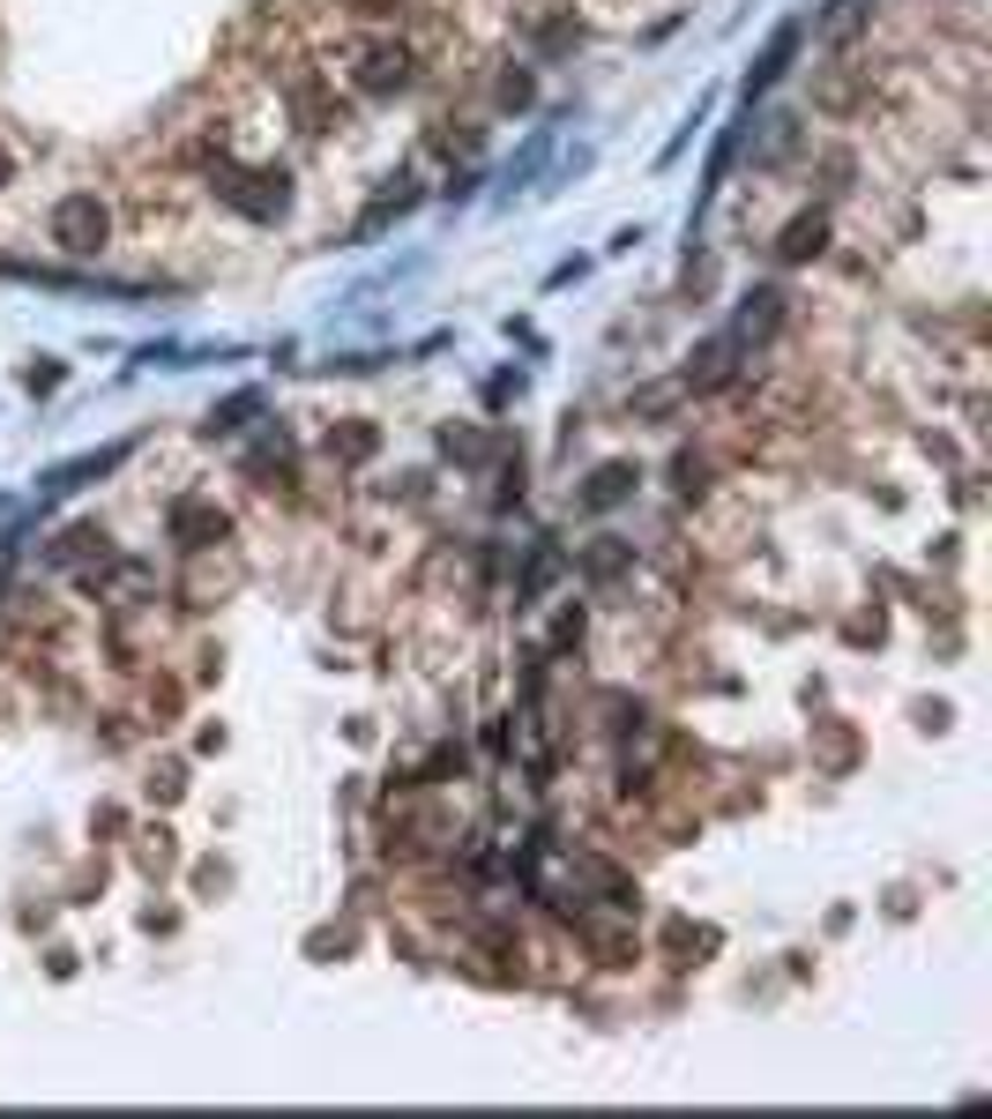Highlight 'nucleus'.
Masks as SVG:
<instances>
[{"label":"nucleus","instance_id":"obj_1","mask_svg":"<svg viewBox=\"0 0 992 1119\" xmlns=\"http://www.w3.org/2000/svg\"><path fill=\"white\" fill-rule=\"evenodd\" d=\"M105 232H112V209H105L98 195L52 202V239H60L68 254H98V247H105Z\"/></svg>","mask_w":992,"mask_h":1119},{"label":"nucleus","instance_id":"obj_2","mask_svg":"<svg viewBox=\"0 0 992 1119\" xmlns=\"http://www.w3.org/2000/svg\"><path fill=\"white\" fill-rule=\"evenodd\" d=\"M792 46H798V23H784V30H776V46H769V60H762V68H754V82H746V90H769L776 75L792 68Z\"/></svg>","mask_w":992,"mask_h":1119},{"label":"nucleus","instance_id":"obj_3","mask_svg":"<svg viewBox=\"0 0 992 1119\" xmlns=\"http://www.w3.org/2000/svg\"><path fill=\"white\" fill-rule=\"evenodd\" d=\"M784 254H792V262H806V254H821V217H798L792 232H784Z\"/></svg>","mask_w":992,"mask_h":1119},{"label":"nucleus","instance_id":"obj_4","mask_svg":"<svg viewBox=\"0 0 992 1119\" xmlns=\"http://www.w3.org/2000/svg\"><path fill=\"white\" fill-rule=\"evenodd\" d=\"M0 187H8V157H0Z\"/></svg>","mask_w":992,"mask_h":1119}]
</instances>
